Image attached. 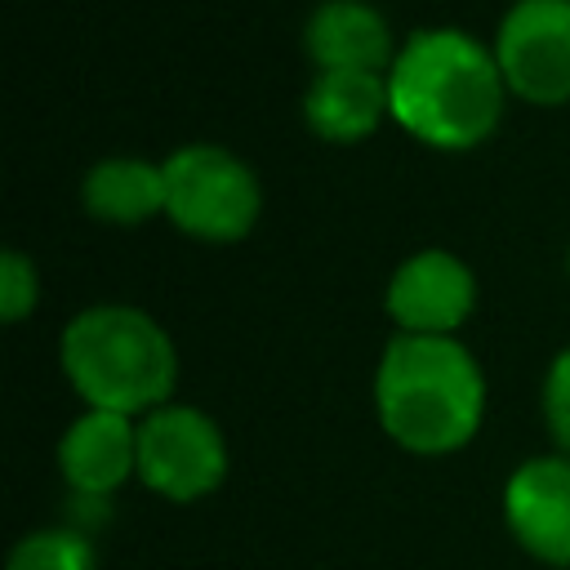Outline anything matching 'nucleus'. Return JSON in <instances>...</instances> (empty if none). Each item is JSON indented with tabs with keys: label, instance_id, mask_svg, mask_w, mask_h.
Here are the masks:
<instances>
[{
	"label": "nucleus",
	"instance_id": "obj_8",
	"mask_svg": "<svg viewBox=\"0 0 570 570\" xmlns=\"http://www.w3.org/2000/svg\"><path fill=\"white\" fill-rule=\"evenodd\" d=\"M476 303V281L468 263L445 249H423L392 272L387 312L401 334H450L468 321Z\"/></svg>",
	"mask_w": 570,
	"mask_h": 570
},
{
	"label": "nucleus",
	"instance_id": "obj_11",
	"mask_svg": "<svg viewBox=\"0 0 570 570\" xmlns=\"http://www.w3.org/2000/svg\"><path fill=\"white\" fill-rule=\"evenodd\" d=\"M387 111V76L374 71H321L303 98L307 129L325 142H361Z\"/></svg>",
	"mask_w": 570,
	"mask_h": 570
},
{
	"label": "nucleus",
	"instance_id": "obj_7",
	"mask_svg": "<svg viewBox=\"0 0 570 570\" xmlns=\"http://www.w3.org/2000/svg\"><path fill=\"white\" fill-rule=\"evenodd\" d=\"M512 539L543 566H570V454L525 459L503 485Z\"/></svg>",
	"mask_w": 570,
	"mask_h": 570
},
{
	"label": "nucleus",
	"instance_id": "obj_13",
	"mask_svg": "<svg viewBox=\"0 0 570 570\" xmlns=\"http://www.w3.org/2000/svg\"><path fill=\"white\" fill-rule=\"evenodd\" d=\"M4 570H98V552L80 530L49 525L18 539Z\"/></svg>",
	"mask_w": 570,
	"mask_h": 570
},
{
	"label": "nucleus",
	"instance_id": "obj_14",
	"mask_svg": "<svg viewBox=\"0 0 570 570\" xmlns=\"http://www.w3.org/2000/svg\"><path fill=\"white\" fill-rule=\"evenodd\" d=\"M40 298V281H36V267L27 263V254L18 249H4L0 254V316L9 325H18Z\"/></svg>",
	"mask_w": 570,
	"mask_h": 570
},
{
	"label": "nucleus",
	"instance_id": "obj_15",
	"mask_svg": "<svg viewBox=\"0 0 570 570\" xmlns=\"http://www.w3.org/2000/svg\"><path fill=\"white\" fill-rule=\"evenodd\" d=\"M543 414H548V432L561 445V454H570V347L548 365L543 379Z\"/></svg>",
	"mask_w": 570,
	"mask_h": 570
},
{
	"label": "nucleus",
	"instance_id": "obj_9",
	"mask_svg": "<svg viewBox=\"0 0 570 570\" xmlns=\"http://www.w3.org/2000/svg\"><path fill=\"white\" fill-rule=\"evenodd\" d=\"M58 472L80 499H107L138 472V423L111 410H85L58 441Z\"/></svg>",
	"mask_w": 570,
	"mask_h": 570
},
{
	"label": "nucleus",
	"instance_id": "obj_5",
	"mask_svg": "<svg viewBox=\"0 0 570 570\" xmlns=\"http://www.w3.org/2000/svg\"><path fill=\"white\" fill-rule=\"evenodd\" d=\"M138 476L174 503L205 499L227 476V441L196 405H160L138 423Z\"/></svg>",
	"mask_w": 570,
	"mask_h": 570
},
{
	"label": "nucleus",
	"instance_id": "obj_4",
	"mask_svg": "<svg viewBox=\"0 0 570 570\" xmlns=\"http://www.w3.org/2000/svg\"><path fill=\"white\" fill-rule=\"evenodd\" d=\"M160 169H165V214L187 236L240 240L258 223V205H263L258 178L232 151L196 142L174 151Z\"/></svg>",
	"mask_w": 570,
	"mask_h": 570
},
{
	"label": "nucleus",
	"instance_id": "obj_6",
	"mask_svg": "<svg viewBox=\"0 0 570 570\" xmlns=\"http://www.w3.org/2000/svg\"><path fill=\"white\" fill-rule=\"evenodd\" d=\"M503 85L525 102L557 107L570 98V0H517L494 45Z\"/></svg>",
	"mask_w": 570,
	"mask_h": 570
},
{
	"label": "nucleus",
	"instance_id": "obj_1",
	"mask_svg": "<svg viewBox=\"0 0 570 570\" xmlns=\"http://www.w3.org/2000/svg\"><path fill=\"white\" fill-rule=\"evenodd\" d=\"M387 107L392 120L419 142L468 151L485 142L503 116L499 58L454 27L414 31L392 58Z\"/></svg>",
	"mask_w": 570,
	"mask_h": 570
},
{
	"label": "nucleus",
	"instance_id": "obj_2",
	"mask_svg": "<svg viewBox=\"0 0 570 570\" xmlns=\"http://www.w3.org/2000/svg\"><path fill=\"white\" fill-rule=\"evenodd\" d=\"M383 432L410 454L463 450L485 414V379L450 334H396L374 370Z\"/></svg>",
	"mask_w": 570,
	"mask_h": 570
},
{
	"label": "nucleus",
	"instance_id": "obj_3",
	"mask_svg": "<svg viewBox=\"0 0 570 570\" xmlns=\"http://www.w3.org/2000/svg\"><path fill=\"white\" fill-rule=\"evenodd\" d=\"M58 361L89 410L129 419L169 405V392L178 383V352L169 334L147 312L125 303L85 307L62 330Z\"/></svg>",
	"mask_w": 570,
	"mask_h": 570
},
{
	"label": "nucleus",
	"instance_id": "obj_12",
	"mask_svg": "<svg viewBox=\"0 0 570 570\" xmlns=\"http://www.w3.org/2000/svg\"><path fill=\"white\" fill-rule=\"evenodd\" d=\"M85 209L98 223H147L151 214H165V169L134 156L98 160L85 174Z\"/></svg>",
	"mask_w": 570,
	"mask_h": 570
},
{
	"label": "nucleus",
	"instance_id": "obj_10",
	"mask_svg": "<svg viewBox=\"0 0 570 570\" xmlns=\"http://www.w3.org/2000/svg\"><path fill=\"white\" fill-rule=\"evenodd\" d=\"M307 58L321 71H383L392 53V31L365 0H325L303 27Z\"/></svg>",
	"mask_w": 570,
	"mask_h": 570
}]
</instances>
